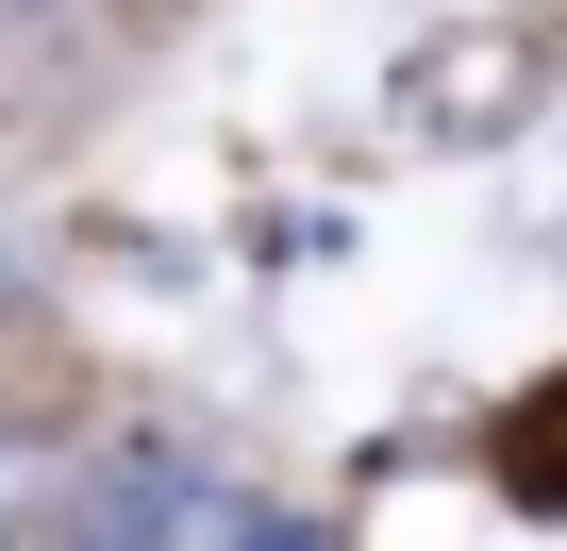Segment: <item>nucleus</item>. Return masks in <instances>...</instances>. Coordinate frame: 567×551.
<instances>
[{
  "label": "nucleus",
  "mask_w": 567,
  "mask_h": 551,
  "mask_svg": "<svg viewBox=\"0 0 567 551\" xmlns=\"http://www.w3.org/2000/svg\"><path fill=\"white\" fill-rule=\"evenodd\" d=\"M0 551H51V534H34V518H0Z\"/></svg>",
  "instance_id": "f257e3e1"
}]
</instances>
